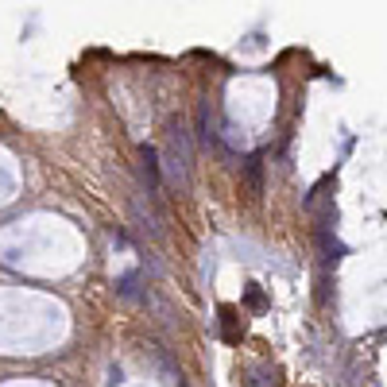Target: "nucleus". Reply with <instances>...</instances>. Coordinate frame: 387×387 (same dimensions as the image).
<instances>
[{
    "instance_id": "423d86ee",
    "label": "nucleus",
    "mask_w": 387,
    "mask_h": 387,
    "mask_svg": "<svg viewBox=\"0 0 387 387\" xmlns=\"http://www.w3.org/2000/svg\"><path fill=\"white\" fill-rule=\"evenodd\" d=\"M248 302H252V306H263V294L256 291V287H252V291H248Z\"/></svg>"
},
{
    "instance_id": "7ed1b4c3",
    "label": "nucleus",
    "mask_w": 387,
    "mask_h": 387,
    "mask_svg": "<svg viewBox=\"0 0 387 387\" xmlns=\"http://www.w3.org/2000/svg\"><path fill=\"white\" fill-rule=\"evenodd\" d=\"M318 244H322V260L325 263H333V260L345 256V244H337L333 236H329V229H318Z\"/></svg>"
},
{
    "instance_id": "f03ea898",
    "label": "nucleus",
    "mask_w": 387,
    "mask_h": 387,
    "mask_svg": "<svg viewBox=\"0 0 387 387\" xmlns=\"http://www.w3.org/2000/svg\"><path fill=\"white\" fill-rule=\"evenodd\" d=\"M139 178H144V186H147V194H159V151L155 147H139Z\"/></svg>"
},
{
    "instance_id": "f257e3e1",
    "label": "nucleus",
    "mask_w": 387,
    "mask_h": 387,
    "mask_svg": "<svg viewBox=\"0 0 387 387\" xmlns=\"http://www.w3.org/2000/svg\"><path fill=\"white\" fill-rule=\"evenodd\" d=\"M167 178L175 186H190V171H194V151H190V132L183 128V120H171L167 128Z\"/></svg>"
},
{
    "instance_id": "20e7f679",
    "label": "nucleus",
    "mask_w": 387,
    "mask_h": 387,
    "mask_svg": "<svg viewBox=\"0 0 387 387\" xmlns=\"http://www.w3.org/2000/svg\"><path fill=\"white\" fill-rule=\"evenodd\" d=\"M241 333H244V329H236V310L225 306V310H221V337H225L229 345H236V341H241Z\"/></svg>"
},
{
    "instance_id": "39448f33",
    "label": "nucleus",
    "mask_w": 387,
    "mask_h": 387,
    "mask_svg": "<svg viewBox=\"0 0 387 387\" xmlns=\"http://www.w3.org/2000/svg\"><path fill=\"white\" fill-rule=\"evenodd\" d=\"M244 175H248L252 194H263V183H260V155H252V159L244 163Z\"/></svg>"
}]
</instances>
